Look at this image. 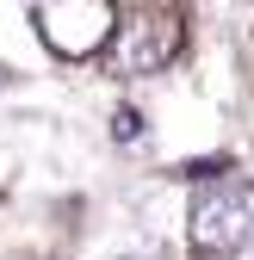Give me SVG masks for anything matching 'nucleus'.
I'll return each mask as SVG.
<instances>
[{
  "instance_id": "nucleus-3",
  "label": "nucleus",
  "mask_w": 254,
  "mask_h": 260,
  "mask_svg": "<svg viewBox=\"0 0 254 260\" xmlns=\"http://www.w3.org/2000/svg\"><path fill=\"white\" fill-rule=\"evenodd\" d=\"M112 56H118V69L124 75H155V69H168V62L180 56V19L174 13H162V7H149V13H137L131 25H118L112 31Z\"/></svg>"
},
{
  "instance_id": "nucleus-4",
  "label": "nucleus",
  "mask_w": 254,
  "mask_h": 260,
  "mask_svg": "<svg viewBox=\"0 0 254 260\" xmlns=\"http://www.w3.org/2000/svg\"><path fill=\"white\" fill-rule=\"evenodd\" d=\"M112 137H118V143H137V137H143V112H137V106H118V112H112Z\"/></svg>"
},
{
  "instance_id": "nucleus-1",
  "label": "nucleus",
  "mask_w": 254,
  "mask_h": 260,
  "mask_svg": "<svg viewBox=\"0 0 254 260\" xmlns=\"http://www.w3.org/2000/svg\"><path fill=\"white\" fill-rule=\"evenodd\" d=\"M254 242V186L217 180L193 199V248L199 254H242Z\"/></svg>"
},
{
  "instance_id": "nucleus-2",
  "label": "nucleus",
  "mask_w": 254,
  "mask_h": 260,
  "mask_svg": "<svg viewBox=\"0 0 254 260\" xmlns=\"http://www.w3.org/2000/svg\"><path fill=\"white\" fill-rule=\"evenodd\" d=\"M38 25H44L56 56H93L118 31V7L112 0H44Z\"/></svg>"
}]
</instances>
